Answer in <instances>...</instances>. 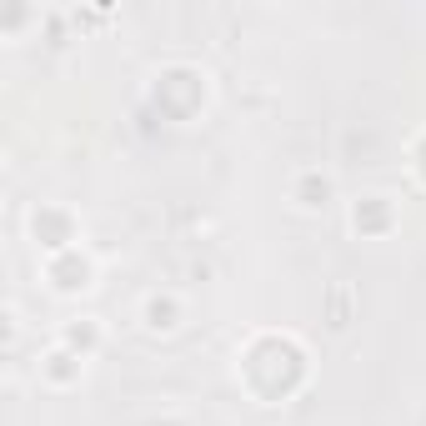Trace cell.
Wrapping results in <instances>:
<instances>
[{
    "label": "cell",
    "mask_w": 426,
    "mask_h": 426,
    "mask_svg": "<svg viewBox=\"0 0 426 426\" xmlns=\"http://www.w3.org/2000/svg\"><path fill=\"white\" fill-rule=\"evenodd\" d=\"M55 276H60V286H65V291H75V286H85L90 266H85V261H65V266H55Z\"/></svg>",
    "instance_id": "obj_1"
}]
</instances>
